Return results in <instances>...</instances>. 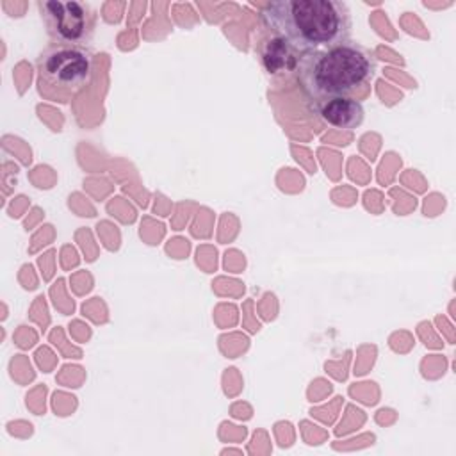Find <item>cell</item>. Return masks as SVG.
Returning <instances> with one entry per match:
<instances>
[{
	"label": "cell",
	"mask_w": 456,
	"mask_h": 456,
	"mask_svg": "<svg viewBox=\"0 0 456 456\" xmlns=\"http://www.w3.org/2000/svg\"><path fill=\"white\" fill-rule=\"evenodd\" d=\"M376 71L372 53L346 41L324 50L305 53L297 66V82L310 103L337 96H349L369 82Z\"/></svg>",
	"instance_id": "obj_2"
},
{
	"label": "cell",
	"mask_w": 456,
	"mask_h": 456,
	"mask_svg": "<svg viewBox=\"0 0 456 456\" xmlns=\"http://www.w3.org/2000/svg\"><path fill=\"white\" fill-rule=\"evenodd\" d=\"M267 34L283 37L299 53L349 41L351 12L340 0H273L260 9Z\"/></svg>",
	"instance_id": "obj_1"
},
{
	"label": "cell",
	"mask_w": 456,
	"mask_h": 456,
	"mask_svg": "<svg viewBox=\"0 0 456 456\" xmlns=\"http://www.w3.org/2000/svg\"><path fill=\"white\" fill-rule=\"evenodd\" d=\"M312 110L330 126L353 130L363 121V107L351 96H337L319 103H314Z\"/></svg>",
	"instance_id": "obj_6"
},
{
	"label": "cell",
	"mask_w": 456,
	"mask_h": 456,
	"mask_svg": "<svg viewBox=\"0 0 456 456\" xmlns=\"http://www.w3.org/2000/svg\"><path fill=\"white\" fill-rule=\"evenodd\" d=\"M260 61L269 75H287L296 73L303 53H299L283 37L267 34L258 45Z\"/></svg>",
	"instance_id": "obj_5"
},
{
	"label": "cell",
	"mask_w": 456,
	"mask_h": 456,
	"mask_svg": "<svg viewBox=\"0 0 456 456\" xmlns=\"http://www.w3.org/2000/svg\"><path fill=\"white\" fill-rule=\"evenodd\" d=\"M39 14L53 43L86 46L96 28L94 9L78 0H43L37 2Z\"/></svg>",
	"instance_id": "obj_4"
},
{
	"label": "cell",
	"mask_w": 456,
	"mask_h": 456,
	"mask_svg": "<svg viewBox=\"0 0 456 456\" xmlns=\"http://www.w3.org/2000/svg\"><path fill=\"white\" fill-rule=\"evenodd\" d=\"M36 66L37 89L50 100L68 102L93 78V53L86 46L50 43Z\"/></svg>",
	"instance_id": "obj_3"
}]
</instances>
